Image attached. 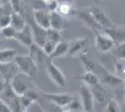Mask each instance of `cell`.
Returning <instances> with one entry per match:
<instances>
[{
    "label": "cell",
    "mask_w": 125,
    "mask_h": 112,
    "mask_svg": "<svg viewBox=\"0 0 125 112\" xmlns=\"http://www.w3.org/2000/svg\"><path fill=\"white\" fill-rule=\"evenodd\" d=\"M16 65L19 71L22 74L26 75L31 80H36L37 76V67L34 61L29 55H20L18 54L14 59Z\"/></svg>",
    "instance_id": "obj_1"
},
{
    "label": "cell",
    "mask_w": 125,
    "mask_h": 112,
    "mask_svg": "<svg viewBox=\"0 0 125 112\" xmlns=\"http://www.w3.org/2000/svg\"><path fill=\"white\" fill-rule=\"evenodd\" d=\"M10 84L12 90L18 96L23 95L27 91L34 89V80L21 72H19L12 78Z\"/></svg>",
    "instance_id": "obj_2"
},
{
    "label": "cell",
    "mask_w": 125,
    "mask_h": 112,
    "mask_svg": "<svg viewBox=\"0 0 125 112\" xmlns=\"http://www.w3.org/2000/svg\"><path fill=\"white\" fill-rule=\"evenodd\" d=\"M31 59L34 61L37 67L46 68L49 64L52 63L48 54L45 53V51L42 50L40 46H38L36 43H33L29 47V54Z\"/></svg>",
    "instance_id": "obj_3"
},
{
    "label": "cell",
    "mask_w": 125,
    "mask_h": 112,
    "mask_svg": "<svg viewBox=\"0 0 125 112\" xmlns=\"http://www.w3.org/2000/svg\"><path fill=\"white\" fill-rule=\"evenodd\" d=\"M94 32L95 33V48L100 53H107L113 51L116 45L108 36H106L102 30H94Z\"/></svg>",
    "instance_id": "obj_4"
},
{
    "label": "cell",
    "mask_w": 125,
    "mask_h": 112,
    "mask_svg": "<svg viewBox=\"0 0 125 112\" xmlns=\"http://www.w3.org/2000/svg\"><path fill=\"white\" fill-rule=\"evenodd\" d=\"M89 13L102 29L109 28V27H112L115 25L113 21H111V19L109 18V16L106 14V12L103 10L102 9H100L97 6H91V8L89 10Z\"/></svg>",
    "instance_id": "obj_5"
},
{
    "label": "cell",
    "mask_w": 125,
    "mask_h": 112,
    "mask_svg": "<svg viewBox=\"0 0 125 112\" xmlns=\"http://www.w3.org/2000/svg\"><path fill=\"white\" fill-rule=\"evenodd\" d=\"M79 96H80L81 107L83 108L84 112L93 111L94 107V97L90 87L84 84L81 86L79 89Z\"/></svg>",
    "instance_id": "obj_6"
},
{
    "label": "cell",
    "mask_w": 125,
    "mask_h": 112,
    "mask_svg": "<svg viewBox=\"0 0 125 112\" xmlns=\"http://www.w3.org/2000/svg\"><path fill=\"white\" fill-rule=\"evenodd\" d=\"M42 95L47 98L49 101L54 104L55 106L60 107H65L74 100V97L68 93H47L44 92H40Z\"/></svg>",
    "instance_id": "obj_7"
},
{
    "label": "cell",
    "mask_w": 125,
    "mask_h": 112,
    "mask_svg": "<svg viewBox=\"0 0 125 112\" xmlns=\"http://www.w3.org/2000/svg\"><path fill=\"white\" fill-rule=\"evenodd\" d=\"M45 69L47 71L48 77L52 80V81L55 85H57L58 87H63L65 85L66 83L65 75L62 73V70L57 65H55L53 63H51Z\"/></svg>",
    "instance_id": "obj_8"
},
{
    "label": "cell",
    "mask_w": 125,
    "mask_h": 112,
    "mask_svg": "<svg viewBox=\"0 0 125 112\" xmlns=\"http://www.w3.org/2000/svg\"><path fill=\"white\" fill-rule=\"evenodd\" d=\"M89 45V39L86 37H77L69 41V50L67 56H77L85 52Z\"/></svg>",
    "instance_id": "obj_9"
},
{
    "label": "cell",
    "mask_w": 125,
    "mask_h": 112,
    "mask_svg": "<svg viewBox=\"0 0 125 112\" xmlns=\"http://www.w3.org/2000/svg\"><path fill=\"white\" fill-rule=\"evenodd\" d=\"M32 18L34 21L42 29L50 28V11L47 9H36L33 10Z\"/></svg>",
    "instance_id": "obj_10"
},
{
    "label": "cell",
    "mask_w": 125,
    "mask_h": 112,
    "mask_svg": "<svg viewBox=\"0 0 125 112\" xmlns=\"http://www.w3.org/2000/svg\"><path fill=\"white\" fill-rule=\"evenodd\" d=\"M102 31L114 41L115 45H119L120 43L124 42L125 34H124V26H114L109 28H104Z\"/></svg>",
    "instance_id": "obj_11"
},
{
    "label": "cell",
    "mask_w": 125,
    "mask_h": 112,
    "mask_svg": "<svg viewBox=\"0 0 125 112\" xmlns=\"http://www.w3.org/2000/svg\"><path fill=\"white\" fill-rule=\"evenodd\" d=\"M14 39L19 43H21V45L29 48L34 43V37H33V33L30 26L26 24L24 28H22L20 31H17Z\"/></svg>",
    "instance_id": "obj_12"
},
{
    "label": "cell",
    "mask_w": 125,
    "mask_h": 112,
    "mask_svg": "<svg viewBox=\"0 0 125 112\" xmlns=\"http://www.w3.org/2000/svg\"><path fill=\"white\" fill-rule=\"evenodd\" d=\"M20 71L18 69L15 62H10L8 64H0V76L5 82H10L12 78L17 75Z\"/></svg>",
    "instance_id": "obj_13"
},
{
    "label": "cell",
    "mask_w": 125,
    "mask_h": 112,
    "mask_svg": "<svg viewBox=\"0 0 125 112\" xmlns=\"http://www.w3.org/2000/svg\"><path fill=\"white\" fill-rule=\"evenodd\" d=\"M66 27L67 24L65 23L64 17L62 16L60 13H58L56 10L50 12V28L61 32Z\"/></svg>",
    "instance_id": "obj_14"
},
{
    "label": "cell",
    "mask_w": 125,
    "mask_h": 112,
    "mask_svg": "<svg viewBox=\"0 0 125 112\" xmlns=\"http://www.w3.org/2000/svg\"><path fill=\"white\" fill-rule=\"evenodd\" d=\"M98 78H99L100 83L102 82L105 85L111 86V87H116V86H119L123 83L122 79L117 77L114 74H110L106 70H104V72H103L101 76H98Z\"/></svg>",
    "instance_id": "obj_15"
},
{
    "label": "cell",
    "mask_w": 125,
    "mask_h": 112,
    "mask_svg": "<svg viewBox=\"0 0 125 112\" xmlns=\"http://www.w3.org/2000/svg\"><path fill=\"white\" fill-rule=\"evenodd\" d=\"M68 50H69V41H59L56 44L54 51H52V53L49 56L51 61H53L55 59L62 58L63 56H67Z\"/></svg>",
    "instance_id": "obj_16"
},
{
    "label": "cell",
    "mask_w": 125,
    "mask_h": 112,
    "mask_svg": "<svg viewBox=\"0 0 125 112\" xmlns=\"http://www.w3.org/2000/svg\"><path fill=\"white\" fill-rule=\"evenodd\" d=\"M77 78L79 79L81 81H83L84 85L88 86V87H96V86L100 85L99 78L94 72L85 71L83 74L79 75Z\"/></svg>",
    "instance_id": "obj_17"
},
{
    "label": "cell",
    "mask_w": 125,
    "mask_h": 112,
    "mask_svg": "<svg viewBox=\"0 0 125 112\" xmlns=\"http://www.w3.org/2000/svg\"><path fill=\"white\" fill-rule=\"evenodd\" d=\"M27 24L26 20L23 14L21 13H17V12H12L10 16V25L13 27L16 31H20L22 28H24Z\"/></svg>",
    "instance_id": "obj_18"
},
{
    "label": "cell",
    "mask_w": 125,
    "mask_h": 112,
    "mask_svg": "<svg viewBox=\"0 0 125 112\" xmlns=\"http://www.w3.org/2000/svg\"><path fill=\"white\" fill-rule=\"evenodd\" d=\"M18 55V51L15 49H3L0 50V64H8L13 62Z\"/></svg>",
    "instance_id": "obj_19"
},
{
    "label": "cell",
    "mask_w": 125,
    "mask_h": 112,
    "mask_svg": "<svg viewBox=\"0 0 125 112\" xmlns=\"http://www.w3.org/2000/svg\"><path fill=\"white\" fill-rule=\"evenodd\" d=\"M78 56H79V59H80L81 63L83 64L85 71H87V72H94L95 73V69L97 67V64L93 59H91L87 55L86 51L81 53L80 55H78Z\"/></svg>",
    "instance_id": "obj_20"
},
{
    "label": "cell",
    "mask_w": 125,
    "mask_h": 112,
    "mask_svg": "<svg viewBox=\"0 0 125 112\" xmlns=\"http://www.w3.org/2000/svg\"><path fill=\"white\" fill-rule=\"evenodd\" d=\"M78 15L79 16V18L84 21V23L88 27H90L93 31H94V30H102V28L96 23V21L92 18V16L90 15L89 12L86 13V12L80 11V12H78Z\"/></svg>",
    "instance_id": "obj_21"
},
{
    "label": "cell",
    "mask_w": 125,
    "mask_h": 112,
    "mask_svg": "<svg viewBox=\"0 0 125 112\" xmlns=\"http://www.w3.org/2000/svg\"><path fill=\"white\" fill-rule=\"evenodd\" d=\"M56 11L63 17H69L76 13L73 9V4L71 3H58Z\"/></svg>",
    "instance_id": "obj_22"
},
{
    "label": "cell",
    "mask_w": 125,
    "mask_h": 112,
    "mask_svg": "<svg viewBox=\"0 0 125 112\" xmlns=\"http://www.w3.org/2000/svg\"><path fill=\"white\" fill-rule=\"evenodd\" d=\"M16 32L17 31H16L13 27L9 25V26L0 29V36L3 37V38H6V39H11V38L14 39Z\"/></svg>",
    "instance_id": "obj_23"
},
{
    "label": "cell",
    "mask_w": 125,
    "mask_h": 112,
    "mask_svg": "<svg viewBox=\"0 0 125 112\" xmlns=\"http://www.w3.org/2000/svg\"><path fill=\"white\" fill-rule=\"evenodd\" d=\"M113 54L115 55V57L117 58V60H121L124 61L125 58V43H120L119 45H116L113 49Z\"/></svg>",
    "instance_id": "obj_24"
},
{
    "label": "cell",
    "mask_w": 125,
    "mask_h": 112,
    "mask_svg": "<svg viewBox=\"0 0 125 112\" xmlns=\"http://www.w3.org/2000/svg\"><path fill=\"white\" fill-rule=\"evenodd\" d=\"M46 37H47V40H51L55 43H58L61 41V34L57 30H54L52 28H49L46 31Z\"/></svg>",
    "instance_id": "obj_25"
},
{
    "label": "cell",
    "mask_w": 125,
    "mask_h": 112,
    "mask_svg": "<svg viewBox=\"0 0 125 112\" xmlns=\"http://www.w3.org/2000/svg\"><path fill=\"white\" fill-rule=\"evenodd\" d=\"M10 108L11 112H21L23 108L21 107V101H20V96H16L14 99H12L10 104L8 105Z\"/></svg>",
    "instance_id": "obj_26"
},
{
    "label": "cell",
    "mask_w": 125,
    "mask_h": 112,
    "mask_svg": "<svg viewBox=\"0 0 125 112\" xmlns=\"http://www.w3.org/2000/svg\"><path fill=\"white\" fill-rule=\"evenodd\" d=\"M124 61L117 60L115 62V75L120 79H124Z\"/></svg>",
    "instance_id": "obj_27"
},
{
    "label": "cell",
    "mask_w": 125,
    "mask_h": 112,
    "mask_svg": "<svg viewBox=\"0 0 125 112\" xmlns=\"http://www.w3.org/2000/svg\"><path fill=\"white\" fill-rule=\"evenodd\" d=\"M10 5L13 12L23 14V6L21 0H10Z\"/></svg>",
    "instance_id": "obj_28"
},
{
    "label": "cell",
    "mask_w": 125,
    "mask_h": 112,
    "mask_svg": "<svg viewBox=\"0 0 125 112\" xmlns=\"http://www.w3.org/2000/svg\"><path fill=\"white\" fill-rule=\"evenodd\" d=\"M57 43L53 42V41H51V40H46L45 42L43 43V45L41 46L42 50L45 51V53L48 54L49 56L52 53V51H54V48L56 46Z\"/></svg>",
    "instance_id": "obj_29"
},
{
    "label": "cell",
    "mask_w": 125,
    "mask_h": 112,
    "mask_svg": "<svg viewBox=\"0 0 125 112\" xmlns=\"http://www.w3.org/2000/svg\"><path fill=\"white\" fill-rule=\"evenodd\" d=\"M105 112H120V107L117 101L110 100L105 107Z\"/></svg>",
    "instance_id": "obj_30"
},
{
    "label": "cell",
    "mask_w": 125,
    "mask_h": 112,
    "mask_svg": "<svg viewBox=\"0 0 125 112\" xmlns=\"http://www.w3.org/2000/svg\"><path fill=\"white\" fill-rule=\"evenodd\" d=\"M11 14H2L0 13V29L9 26L10 24Z\"/></svg>",
    "instance_id": "obj_31"
},
{
    "label": "cell",
    "mask_w": 125,
    "mask_h": 112,
    "mask_svg": "<svg viewBox=\"0 0 125 112\" xmlns=\"http://www.w3.org/2000/svg\"><path fill=\"white\" fill-rule=\"evenodd\" d=\"M0 112H11L10 107L0 99Z\"/></svg>",
    "instance_id": "obj_32"
},
{
    "label": "cell",
    "mask_w": 125,
    "mask_h": 112,
    "mask_svg": "<svg viewBox=\"0 0 125 112\" xmlns=\"http://www.w3.org/2000/svg\"><path fill=\"white\" fill-rule=\"evenodd\" d=\"M58 3H71L73 4V0H56Z\"/></svg>",
    "instance_id": "obj_33"
},
{
    "label": "cell",
    "mask_w": 125,
    "mask_h": 112,
    "mask_svg": "<svg viewBox=\"0 0 125 112\" xmlns=\"http://www.w3.org/2000/svg\"><path fill=\"white\" fill-rule=\"evenodd\" d=\"M42 3L45 5V7L48 5V4H50V3H52V1H54V0H40Z\"/></svg>",
    "instance_id": "obj_34"
},
{
    "label": "cell",
    "mask_w": 125,
    "mask_h": 112,
    "mask_svg": "<svg viewBox=\"0 0 125 112\" xmlns=\"http://www.w3.org/2000/svg\"><path fill=\"white\" fill-rule=\"evenodd\" d=\"M4 86H5V81H4V80H0V92H2Z\"/></svg>",
    "instance_id": "obj_35"
},
{
    "label": "cell",
    "mask_w": 125,
    "mask_h": 112,
    "mask_svg": "<svg viewBox=\"0 0 125 112\" xmlns=\"http://www.w3.org/2000/svg\"><path fill=\"white\" fill-rule=\"evenodd\" d=\"M62 112H72V111H71L70 109H68V108H67V109H65V110H63V111H62Z\"/></svg>",
    "instance_id": "obj_36"
},
{
    "label": "cell",
    "mask_w": 125,
    "mask_h": 112,
    "mask_svg": "<svg viewBox=\"0 0 125 112\" xmlns=\"http://www.w3.org/2000/svg\"><path fill=\"white\" fill-rule=\"evenodd\" d=\"M21 112H28V111H27L26 109H23V110H22V111H21Z\"/></svg>",
    "instance_id": "obj_37"
},
{
    "label": "cell",
    "mask_w": 125,
    "mask_h": 112,
    "mask_svg": "<svg viewBox=\"0 0 125 112\" xmlns=\"http://www.w3.org/2000/svg\"><path fill=\"white\" fill-rule=\"evenodd\" d=\"M1 6H2V3H1V1H0V8H1Z\"/></svg>",
    "instance_id": "obj_38"
},
{
    "label": "cell",
    "mask_w": 125,
    "mask_h": 112,
    "mask_svg": "<svg viewBox=\"0 0 125 112\" xmlns=\"http://www.w3.org/2000/svg\"><path fill=\"white\" fill-rule=\"evenodd\" d=\"M0 37H1V36H0Z\"/></svg>",
    "instance_id": "obj_39"
},
{
    "label": "cell",
    "mask_w": 125,
    "mask_h": 112,
    "mask_svg": "<svg viewBox=\"0 0 125 112\" xmlns=\"http://www.w3.org/2000/svg\"><path fill=\"white\" fill-rule=\"evenodd\" d=\"M92 112H93V111H92Z\"/></svg>",
    "instance_id": "obj_40"
},
{
    "label": "cell",
    "mask_w": 125,
    "mask_h": 112,
    "mask_svg": "<svg viewBox=\"0 0 125 112\" xmlns=\"http://www.w3.org/2000/svg\"></svg>",
    "instance_id": "obj_41"
}]
</instances>
